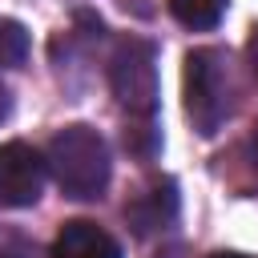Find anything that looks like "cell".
<instances>
[{
  "label": "cell",
  "mask_w": 258,
  "mask_h": 258,
  "mask_svg": "<svg viewBox=\"0 0 258 258\" xmlns=\"http://www.w3.org/2000/svg\"><path fill=\"white\" fill-rule=\"evenodd\" d=\"M157 145H161V137H157V129H153V121L145 117L141 125H133V129H125V149L129 153H137V157H153L157 153Z\"/></svg>",
  "instance_id": "cell-9"
},
{
  "label": "cell",
  "mask_w": 258,
  "mask_h": 258,
  "mask_svg": "<svg viewBox=\"0 0 258 258\" xmlns=\"http://www.w3.org/2000/svg\"><path fill=\"white\" fill-rule=\"evenodd\" d=\"M44 185V161L24 141L0 145V210H20L40 198Z\"/></svg>",
  "instance_id": "cell-4"
},
{
  "label": "cell",
  "mask_w": 258,
  "mask_h": 258,
  "mask_svg": "<svg viewBox=\"0 0 258 258\" xmlns=\"http://www.w3.org/2000/svg\"><path fill=\"white\" fill-rule=\"evenodd\" d=\"M109 85H113V97L137 113V117H149L153 105H157V64H153V44L141 40V36H129L117 44L113 60H109Z\"/></svg>",
  "instance_id": "cell-3"
},
{
  "label": "cell",
  "mask_w": 258,
  "mask_h": 258,
  "mask_svg": "<svg viewBox=\"0 0 258 258\" xmlns=\"http://www.w3.org/2000/svg\"><path fill=\"white\" fill-rule=\"evenodd\" d=\"M4 113H8V93L0 89V117H4Z\"/></svg>",
  "instance_id": "cell-13"
},
{
  "label": "cell",
  "mask_w": 258,
  "mask_h": 258,
  "mask_svg": "<svg viewBox=\"0 0 258 258\" xmlns=\"http://www.w3.org/2000/svg\"><path fill=\"white\" fill-rule=\"evenodd\" d=\"M246 56H250V69H254V77H258V24H254V32H250V40H246Z\"/></svg>",
  "instance_id": "cell-10"
},
{
  "label": "cell",
  "mask_w": 258,
  "mask_h": 258,
  "mask_svg": "<svg viewBox=\"0 0 258 258\" xmlns=\"http://www.w3.org/2000/svg\"><path fill=\"white\" fill-rule=\"evenodd\" d=\"M0 258H32V254H28V246L12 242V246H4V250H0Z\"/></svg>",
  "instance_id": "cell-11"
},
{
  "label": "cell",
  "mask_w": 258,
  "mask_h": 258,
  "mask_svg": "<svg viewBox=\"0 0 258 258\" xmlns=\"http://www.w3.org/2000/svg\"><path fill=\"white\" fill-rule=\"evenodd\" d=\"M169 12L185 28H214L226 12V0H169Z\"/></svg>",
  "instance_id": "cell-7"
},
{
  "label": "cell",
  "mask_w": 258,
  "mask_h": 258,
  "mask_svg": "<svg viewBox=\"0 0 258 258\" xmlns=\"http://www.w3.org/2000/svg\"><path fill=\"white\" fill-rule=\"evenodd\" d=\"M210 258H254V254H238V250H218V254H210Z\"/></svg>",
  "instance_id": "cell-12"
},
{
  "label": "cell",
  "mask_w": 258,
  "mask_h": 258,
  "mask_svg": "<svg viewBox=\"0 0 258 258\" xmlns=\"http://www.w3.org/2000/svg\"><path fill=\"white\" fill-rule=\"evenodd\" d=\"M44 165L64 198L89 202L109 185V145L89 125H64L60 133H52Z\"/></svg>",
  "instance_id": "cell-1"
},
{
  "label": "cell",
  "mask_w": 258,
  "mask_h": 258,
  "mask_svg": "<svg viewBox=\"0 0 258 258\" xmlns=\"http://www.w3.org/2000/svg\"><path fill=\"white\" fill-rule=\"evenodd\" d=\"M173 218H177V189H173V181H161V185H153L149 194H141V198H133L125 206V222L133 226V234H153V230L169 226Z\"/></svg>",
  "instance_id": "cell-6"
},
{
  "label": "cell",
  "mask_w": 258,
  "mask_h": 258,
  "mask_svg": "<svg viewBox=\"0 0 258 258\" xmlns=\"http://www.w3.org/2000/svg\"><path fill=\"white\" fill-rule=\"evenodd\" d=\"M254 145H258V133H254Z\"/></svg>",
  "instance_id": "cell-14"
},
{
  "label": "cell",
  "mask_w": 258,
  "mask_h": 258,
  "mask_svg": "<svg viewBox=\"0 0 258 258\" xmlns=\"http://www.w3.org/2000/svg\"><path fill=\"white\" fill-rule=\"evenodd\" d=\"M24 56H28V32H24V24L0 16V69H16V64H24Z\"/></svg>",
  "instance_id": "cell-8"
},
{
  "label": "cell",
  "mask_w": 258,
  "mask_h": 258,
  "mask_svg": "<svg viewBox=\"0 0 258 258\" xmlns=\"http://www.w3.org/2000/svg\"><path fill=\"white\" fill-rule=\"evenodd\" d=\"M185 113L202 137H214L234 113L230 56L222 48H194L185 56Z\"/></svg>",
  "instance_id": "cell-2"
},
{
  "label": "cell",
  "mask_w": 258,
  "mask_h": 258,
  "mask_svg": "<svg viewBox=\"0 0 258 258\" xmlns=\"http://www.w3.org/2000/svg\"><path fill=\"white\" fill-rule=\"evenodd\" d=\"M52 258H121V246L97 222L73 218V222L60 226V234L52 242Z\"/></svg>",
  "instance_id": "cell-5"
}]
</instances>
